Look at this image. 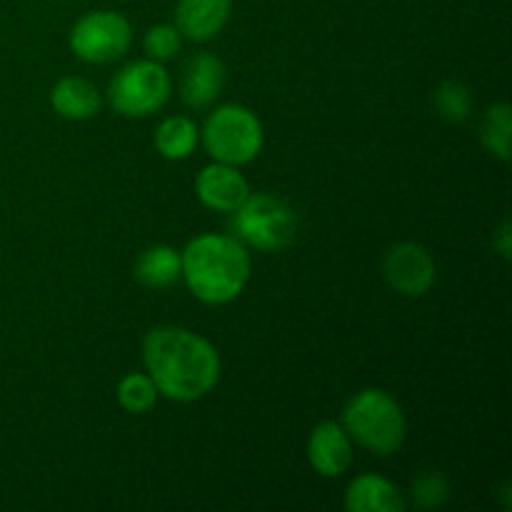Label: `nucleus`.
<instances>
[{
    "label": "nucleus",
    "instance_id": "nucleus-15",
    "mask_svg": "<svg viewBox=\"0 0 512 512\" xmlns=\"http://www.w3.org/2000/svg\"><path fill=\"white\" fill-rule=\"evenodd\" d=\"M180 268V250L170 245H150L138 255L133 273L145 288L163 290L180 278Z\"/></svg>",
    "mask_w": 512,
    "mask_h": 512
},
{
    "label": "nucleus",
    "instance_id": "nucleus-22",
    "mask_svg": "<svg viewBox=\"0 0 512 512\" xmlns=\"http://www.w3.org/2000/svg\"><path fill=\"white\" fill-rule=\"evenodd\" d=\"M493 248L498 250V255L503 260L510 258V250H512V233H510V223L505 220L503 225L498 228V233L493 235Z\"/></svg>",
    "mask_w": 512,
    "mask_h": 512
},
{
    "label": "nucleus",
    "instance_id": "nucleus-2",
    "mask_svg": "<svg viewBox=\"0 0 512 512\" xmlns=\"http://www.w3.org/2000/svg\"><path fill=\"white\" fill-rule=\"evenodd\" d=\"M180 275L205 305L233 303L250 280V255L233 235H195L180 253Z\"/></svg>",
    "mask_w": 512,
    "mask_h": 512
},
{
    "label": "nucleus",
    "instance_id": "nucleus-19",
    "mask_svg": "<svg viewBox=\"0 0 512 512\" xmlns=\"http://www.w3.org/2000/svg\"><path fill=\"white\" fill-rule=\"evenodd\" d=\"M433 103L440 118L448 120V123H463L473 110V93L460 80H445L435 88Z\"/></svg>",
    "mask_w": 512,
    "mask_h": 512
},
{
    "label": "nucleus",
    "instance_id": "nucleus-20",
    "mask_svg": "<svg viewBox=\"0 0 512 512\" xmlns=\"http://www.w3.org/2000/svg\"><path fill=\"white\" fill-rule=\"evenodd\" d=\"M413 500L418 508L430 510L440 508L450 500V483L443 473L438 470H423L418 478L413 480Z\"/></svg>",
    "mask_w": 512,
    "mask_h": 512
},
{
    "label": "nucleus",
    "instance_id": "nucleus-16",
    "mask_svg": "<svg viewBox=\"0 0 512 512\" xmlns=\"http://www.w3.org/2000/svg\"><path fill=\"white\" fill-rule=\"evenodd\" d=\"M200 138L198 125L188 115H170L155 130V150L168 160H185Z\"/></svg>",
    "mask_w": 512,
    "mask_h": 512
},
{
    "label": "nucleus",
    "instance_id": "nucleus-4",
    "mask_svg": "<svg viewBox=\"0 0 512 512\" xmlns=\"http://www.w3.org/2000/svg\"><path fill=\"white\" fill-rule=\"evenodd\" d=\"M230 235L255 250H283L298 238V215L285 200L270 193H250L240 208L230 213Z\"/></svg>",
    "mask_w": 512,
    "mask_h": 512
},
{
    "label": "nucleus",
    "instance_id": "nucleus-7",
    "mask_svg": "<svg viewBox=\"0 0 512 512\" xmlns=\"http://www.w3.org/2000/svg\"><path fill=\"white\" fill-rule=\"evenodd\" d=\"M70 50L93 65L113 63L128 53L133 43V25L115 10H93L70 28Z\"/></svg>",
    "mask_w": 512,
    "mask_h": 512
},
{
    "label": "nucleus",
    "instance_id": "nucleus-13",
    "mask_svg": "<svg viewBox=\"0 0 512 512\" xmlns=\"http://www.w3.org/2000/svg\"><path fill=\"white\" fill-rule=\"evenodd\" d=\"M405 508L408 500L403 498L398 485L380 475H358L345 490V510L350 512H403Z\"/></svg>",
    "mask_w": 512,
    "mask_h": 512
},
{
    "label": "nucleus",
    "instance_id": "nucleus-18",
    "mask_svg": "<svg viewBox=\"0 0 512 512\" xmlns=\"http://www.w3.org/2000/svg\"><path fill=\"white\" fill-rule=\"evenodd\" d=\"M115 395H118L120 408L133 415L148 413L158 403V388L148 373H128L118 383Z\"/></svg>",
    "mask_w": 512,
    "mask_h": 512
},
{
    "label": "nucleus",
    "instance_id": "nucleus-21",
    "mask_svg": "<svg viewBox=\"0 0 512 512\" xmlns=\"http://www.w3.org/2000/svg\"><path fill=\"white\" fill-rule=\"evenodd\" d=\"M180 45H183V35H180V30L170 23L153 25L143 38L145 55H148L150 60H158V63L173 60L175 55L180 53Z\"/></svg>",
    "mask_w": 512,
    "mask_h": 512
},
{
    "label": "nucleus",
    "instance_id": "nucleus-8",
    "mask_svg": "<svg viewBox=\"0 0 512 512\" xmlns=\"http://www.w3.org/2000/svg\"><path fill=\"white\" fill-rule=\"evenodd\" d=\"M383 278L395 293L405 298H423L438 283V265L428 248L405 240V243H395L385 253Z\"/></svg>",
    "mask_w": 512,
    "mask_h": 512
},
{
    "label": "nucleus",
    "instance_id": "nucleus-11",
    "mask_svg": "<svg viewBox=\"0 0 512 512\" xmlns=\"http://www.w3.org/2000/svg\"><path fill=\"white\" fill-rule=\"evenodd\" d=\"M225 88V65L218 55L198 53L185 63L180 75V98L188 108H208Z\"/></svg>",
    "mask_w": 512,
    "mask_h": 512
},
{
    "label": "nucleus",
    "instance_id": "nucleus-14",
    "mask_svg": "<svg viewBox=\"0 0 512 512\" xmlns=\"http://www.w3.org/2000/svg\"><path fill=\"white\" fill-rule=\"evenodd\" d=\"M50 105L65 120H90L103 108V98L90 80L68 75L50 90Z\"/></svg>",
    "mask_w": 512,
    "mask_h": 512
},
{
    "label": "nucleus",
    "instance_id": "nucleus-9",
    "mask_svg": "<svg viewBox=\"0 0 512 512\" xmlns=\"http://www.w3.org/2000/svg\"><path fill=\"white\" fill-rule=\"evenodd\" d=\"M195 193H198V200L205 208L218 210V213H233L250 195V185L245 175L238 170V165L218 163L215 160V163L205 165L198 173Z\"/></svg>",
    "mask_w": 512,
    "mask_h": 512
},
{
    "label": "nucleus",
    "instance_id": "nucleus-17",
    "mask_svg": "<svg viewBox=\"0 0 512 512\" xmlns=\"http://www.w3.org/2000/svg\"><path fill=\"white\" fill-rule=\"evenodd\" d=\"M510 133H512V115L508 103L488 105L480 123V143L485 145L490 155L508 163L510 160Z\"/></svg>",
    "mask_w": 512,
    "mask_h": 512
},
{
    "label": "nucleus",
    "instance_id": "nucleus-12",
    "mask_svg": "<svg viewBox=\"0 0 512 512\" xmlns=\"http://www.w3.org/2000/svg\"><path fill=\"white\" fill-rule=\"evenodd\" d=\"M233 0H178L175 28L193 43L213 40L230 18Z\"/></svg>",
    "mask_w": 512,
    "mask_h": 512
},
{
    "label": "nucleus",
    "instance_id": "nucleus-10",
    "mask_svg": "<svg viewBox=\"0 0 512 512\" xmlns=\"http://www.w3.org/2000/svg\"><path fill=\"white\" fill-rule=\"evenodd\" d=\"M308 460L323 478H340L353 465V440L343 425L320 423L308 438Z\"/></svg>",
    "mask_w": 512,
    "mask_h": 512
},
{
    "label": "nucleus",
    "instance_id": "nucleus-5",
    "mask_svg": "<svg viewBox=\"0 0 512 512\" xmlns=\"http://www.w3.org/2000/svg\"><path fill=\"white\" fill-rule=\"evenodd\" d=\"M203 145L210 158L228 165L253 163L263 150V123L250 108L238 103L220 105L203 128Z\"/></svg>",
    "mask_w": 512,
    "mask_h": 512
},
{
    "label": "nucleus",
    "instance_id": "nucleus-1",
    "mask_svg": "<svg viewBox=\"0 0 512 512\" xmlns=\"http://www.w3.org/2000/svg\"><path fill=\"white\" fill-rule=\"evenodd\" d=\"M145 373L175 403H195L220 380V355L203 335L178 325L153 328L143 340Z\"/></svg>",
    "mask_w": 512,
    "mask_h": 512
},
{
    "label": "nucleus",
    "instance_id": "nucleus-3",
    "mask_svg": "<svg viewBox=\"0 0 512 512\" xmlns=\"http://www.w3.org/2000/svg\"><path fill=\"white\" fill-rule=\"evenodd\" d=\"M343 428L350 440L380 458H388L403 448L408 420L400 403L388 390L365 388L345 403Z\"/></svg>",
    "mask_w": 512,
    "mask_h": 512
},
{
    "label": "nucleus",
    "instance_id": "nucleus-6",
    "mask_svg": "<svg viewBox=\"0 0 512 512\" xmlns=\"http://www.w3.org/2000/svg\"><path fill=\"white\" fill-rule=\"evenodd\" d=\"M108 98L115 113L145 118L163 108L170 98V75L158 60H133L113 75Z\"/></svg>",
    "mask_w": 512,
    "mask_h": 512
}]
</instances>
